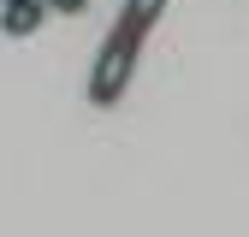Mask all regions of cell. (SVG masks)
<instances>
[{
  "label": "cell",
  "mask_w": 249,
  "mask_h": 237,
  "mask_svg": "<svg viewBox=\"0 0 249 237\" xmlns=\"http://www.w3.org/2000/svg\"><path fill=\"white\" fill-rule=\"evenodd\" d=\"M142 36H148V30H137V24H124V18H119V30L101 42L95 71H89V101H95V107H113V101L124 95V83H131V66H137Z\"/></svg>",
  "instance_id": "cell-1"
},
{
  "label": "cell",
  "mask_w": 249,
  "mask_h": 237,
  "mask_svg": "<svg viewBox=\"0 0 249 237\" xmlns=\"http://www.w3.org/2000/svg\"><path fill=\"white\" fill-rule=\"evenodd\" d=\"M42 0H6V6H0V30H6L12 42H24V36H36L42 30Z\"/></svg>",
  "instance_id": "cell-2"
},
{
  "label": "cell",
  "mask_w": 249,
  "mask_h": 237,
  "mask_svg": "<svg viewBox=\"0 0 249 237\" xmlns=\"http://www.w3.org/2000/svg\"><path fill=\"white\" fill-rule=\"evenodd\" d=\"M166 12V0H124V24H137V30H154V18H160Z\"/></svg>",
  "instance_id": "cell-3"
},
{
  "label": "cell",
  "mask_w": 249,
  "mask_h": 237,
  "mask_svg": "<svg viewBox=\"0 0 249 237\" xmlns=\"http://www.w3.org/2000/svg\"><path fill=\"white\" fill-rule=\"evenodd\" d=\"M42 6H48V12H71V18H77V12L89 6V0H42Z\"/></svg>",
  "instance_id": "cell-4"
}]
</instances>
